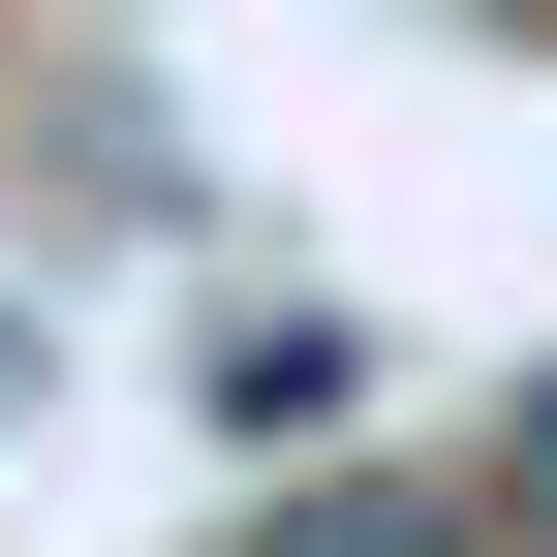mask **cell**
I'll list each match as a JSON object with an SVG mask.
<instances>
[{"instance_id": "6da1fadb", "label": "cell", "mask_w": 557, "mask_h": 557, "mask_svg": "<svg viewBox=\"0 0 557 557\" xmlns=\"http://www.w3.org/2000/svg\"><path fill=\"white\" fill-rule=\"evenodd\" d=\"M341 403H372V341H341V310H248V341H218V434H248V496H278V465H341Z\"/></svg>"}, {"instance_id": "7a4b0ae2", "label": "cell", "mask_w": 557, "mask_h": 557, "mask_svg": "<svg viewBox=\"0 0 557 557\" xmlns=\"http://www.w3.org/2000/svg\"><path fill=\"white\" fill-rule=\"evenodd\" d=\"M248 557H527V527H496V496H403V465H278Z\"/></svg>"}, {"instance_id": "3957f363", "label": "cell", "mask_w": 557, "mask_h": 557, "mask_svg": "<svg viewBox=\"0 0 557 557\" xmlns=\"http://www.w3.org/2000/svg\"><path fill=\"white\" fill-rule=\"evenodd\" d=\"M496 527H527V557H557V372H527V434H496Z\"/></svg>"}]
</instances>
